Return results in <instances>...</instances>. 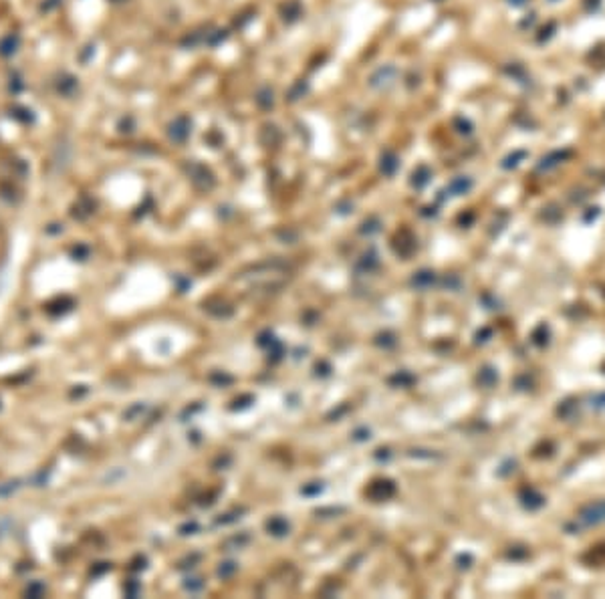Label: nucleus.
I'll return each mask as SVG.
<instances>
[{"mask_svg": "<svg viewBox=\"0 0 605 599\" xmlns=\"http://www.w3.org/2000/svg\"><path fill=\"white\" fill-rule=\"evenodd\" d=\"M581 527H595L601 525L605 521V500H597V502H589L587 506H583L579 510L577 517Z\"/></svg>", "mask_w": 605, "mask_h": 599, "instance_id": "obj_1", "label": "nucleus"}, {"mask_svg": "<svg viewBox=\"0 0 605 599\" xmlns=\"http://www.w3.org/2000/svg\"><path fill=\"white\" fill-rule=\"evenodd\" d=\"M169 133H171L174 139H184L188 135V123H186V119L180 117L176 123H171V131Z\"/></svg>", "mask_w": 605, "mask_h": 599, "instance_id": "obj_2", "label": "nucleus"}, {"mask_svg": "<svg viewBox=\"0 0 605 599\" xmlns=\"http://www.w3.org/2000/svg\"><path fill=\"white\" fill-rule=\"evenodd\" d=\"M543 496L539 494V492H535V490L531 489L529 492H527V496H525V504L529 506V508H539L541 504H543Z\"/></svg>", "mask_w": 605, "mask_h": 599, "instance_id": "obj_3", "label": "nucleus"}, {"mask_svg": "<svg viewBox=\"0 0 605 599\" xmlns=\"http://www.w3.org/2000/svg\"><path fill=\"white\" fill-rule=\"evenodd\" d=\"M573 412H575V404H573V402H563L561 408H559V414H561L563 418H567V420H571V418L575 416Z\"/></svg>", "mask_w": 605, "mask_h": 599, "instance_id": "obj_4", "label": "nucleus"}, {"mask_svg": "<svg viewBox=\"0 0 605 599\" xmlns=\"http://www.w3.org/2000/svg\"><path fill=\"white\" fill-rule=\"evenodd\" d=\"M565 156H567V152H565V154H553L551 158H547V160H543V163H541V167H543V169H549V167H553V165H557V163L561 162V160H563Z\"/></svg>", "mask_w": 605, "mask_h": 599, "instance_id": "obj_5", "label": "nucleus"}, {"mask_svg": "<svg viewBox=\"0 0 605 599\" xmlns=\"http://www.w3.org/2000/svg\"><path fill=\"white\" fill-rule=\"evenodd\" d=\"M591 408H597V410L605 408V391L603 393H595V395L591 397Z\"/></svg>", "mask_w": 605, "mask_h": 599, "instance_id": "obj_6", "label": "nucleus"}]
</instances>
